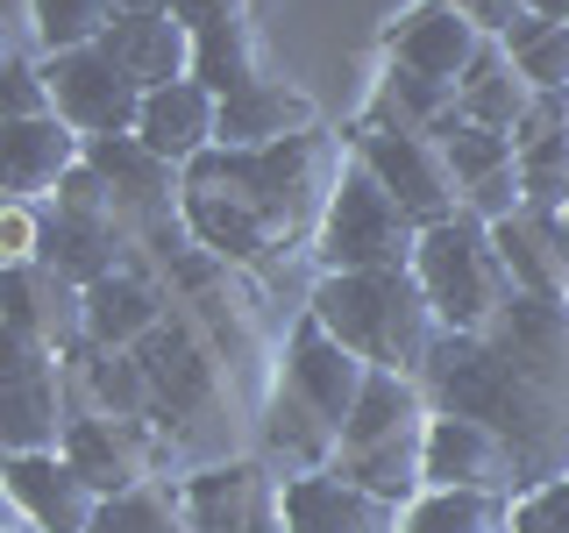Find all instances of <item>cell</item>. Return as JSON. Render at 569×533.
I'll return each instance as SVG.
<instances>
[{
  "mask_svg": "<svg viewBox=\"0 0 569 533\" xmlns=\"http://www.w3.org/2000/svg\"><path fill=\"white\" fill-rule=\"evenodd\" d=\"M520 192H527V213L562 221V207H569V129L520 142Z\"/></svg>",
  "mask_w": 569,
  "mask_h": 533,
  "instance_id": "1f68e13d",
  "label": "cell"
},
{
  "mask_svg": "<svg viewBox=\"0 0 569 533\" xmlns=\"http://www.w3.org/2000/svg\"><path fill=\"white\" fill-rule=\"evenodd\" d=\"M485 50H491V36L477 29L456 0H427L420 14H406V22L391 29V64L420 71V79H435V86H456V93H462V79L477 71Z\"/></svg>",
  "mask_w": 569,
  "mask_h": 533,
  "instance_id": "8fae6325",
  "label": "cell"
},
{
  "mask_svg": "<svg viewBox=\"0 0 569 533\" xmlns=\"http://www.w3.org/2000/svg\"><path fill=\"white\" fill-rule=\"evenodd\" d=\"M121 249V221H86V213H43V249H36V263H50L58 278H71L79 292H93L100 278H114Z\"/></svg>",
  "mask_w": 569,
  "mask_h": 533,
  "instance_id": "603a6c76",
  "label": "cell"
},
{
  "mask_svg": "<svg viewBox=\"0 0 569 533\" xmlns=\"http://www.w3.org/2000/svg\"><path fill=\"white\" fill-rule=\"evenodd\" d=\"M171 14H178L192 36H213V29L249 22V0H171Z\"/></svg>",
  "mask_w": 569,
  "mask_h": 533,
  "instance_id": "60d3db41",
  "label": "cell"
},
{
  "mask_svg": "<svg viewBox=\"0 0 569 533\" xmlns=\"http://www.w3.org/2000/svg\"><path fill=\"white\" fill-rule=\"evenodd\" d=\"M0 484L29 520V533H93L100 491L64 455H0Z\"/></svg>",
  "mask_w": 569,
  "mask_h": 533,
  "instance_id": "30bf717a",
  "label": "cell"
},
{
  "mask_svg": "<svg viewBox=\"0 0 569 533\" xmlns=\"http://www.w3.org/2000/svg\"><path fill=\"white\" fill-rule=\"evenodd\" d=\"M456 8H462V14H470V22H477V29H485V36H491V43H506V36H512V29H520V22H527V14H533V8H527V0H456Z\"/></svg>",
  "mask_w": 569,
  "mask_h": 533,
  "instance_id": "b9f144b4",
  "label": "cell"
},
{
  "mask_svg": "<svg viewBox=\"0 0 569 533\" xmlns=\"http://www.w3.org/2000/svg\"><path fill=\"white\" fill-rule=\"evenodd\" d=\"M363 384H370V363H363V355L342 349L313 313L299 320L292 342H284V391H292V399H307L313 413L342 434L349 413H356V399H363Z\"/></svg>",
  "mask_w": 569,
  "mask_h": 533,
  "instance_id": "9c48e42d",
  "label": "cell"
},
{
  "mask_svg": "<svg viewBox=\"0 0 569 533\" xmlns=\"http://www.w3.org/2000/svg\"><path fill=\"white\" fill-rule=\"evenodd\" d=\"M58 213H86V221H121V200H114V185L93 171V164H71L64 171V185H58V200H50Z\"/></svg>",
  "mask_w": 569,
  "mask_h": 533,
  "instance_id": "f35d334b",
  "label": "cell"
},
{
  "mask_svg": "<svg viewBox=\"0 0 569 533\" xmlns=\"http://www.w3.org/2000/svg\"><path fill=\"white\" fill-rule=\"evenodd\" d=\"M278 512H284L292 533H399V520H406L399 505L356 491L349 476H335V470L292 476V484L278 491Z\"/></svg>",
  "mask_w": 569,
  "mask_h": 533,
  "instance_id": "4fadbf2b",
  "label": "cell"
},
{
  "mask_svg": "<svg viewBox=\"0 0 569 533\" xmlns=\"http://www.w3.org/2000/svg\"><path fill=\"white\" fill-rule=\"evenodd\" d=\"M86 164L114 185L121 213H164V207L186 200V171L164 164V157H157L150 142H136V135H93L86 142Z\"/></svg>",
  "mask_w": 569,
  "mask_h": 533,
  "instance_id": "44dd1931",
  "label": "cell"
},
{
  "mask_svg": "<svg viewBox=\"0 0 569 533\" xmlns=\"http://www.w3.org/2000/svg\"><path fill=\"white\" fill-rule=\"evenodd\" d=\"M249 533H292V526H284V512L271 505V512H263V520H257V526H249Z\"/></svg>",
  "mask_w": 569,
  "mask_h": 533,
  "instance_id": "bcb514c9",
  "label": "cell"
},
{
  "mask_svg": "<svg viewBox=\"0 0 569 533\" xmlns=\"http://www.w3.org/2000/svg\"><path fill=\"white\" fill-rule=\"evenodd\" d=\"M512 533H569V476H548L512 497Z\"/></svg>",
  "mask_w": 569,
  "mask_h": 533,
  "instance_id": "74e56055",
  "label": "cell"
},
{
  "mask_svg": "<svg viewBox=\"0 0 569 533\" xmlns=\"http://www.w3.org/2000/svg\"><path fill=\"white\" fill-rule=\"evenodd\" d=\"M171 0H114V14H164Z\"/></svg>",
  "mask_w": 569,
  "mask_h": 533,
  "instance_id": "f6af8a7d",
  "label": "cell"
},
{
  "mask_svg": "<svg viewBox=\"0 0 569 533\" xmlns=\"http://www.w3.org/2000/svg\"><path fill=\"white\" fill-rule=\"evenodd\" d=\"M562 257H569V207H562Z\"/></svg>",
  "mask_w": 569,
  "mask_h": 533,
  "instance_id": "7dc6e473",
  "label": "cell"
},
{
  "mask_svg": "<svg viewBox=\"0 0 569 533\" xmlns=\"http://www.w3.org/2000/svg\"><path fill=\"white\" fill-rule=\"evenodd\" d=\"M506 58L527 71L533 93H569V22H541V14H527V22L506 36Z\"/></svg>",
  "mask_w": 569,
  "mask_h": 533,
  "instance_id": "d6a6232c",
  "label": "cell"
},
{
  "mask_svg": "<svg viewBox=\"0 0 569 533\" xmlns=\"http://www.w3.org/2000/svg\"><path fill=\"white\" fill-rule=\"evenodd\" d=\"M36 249H43V213L29 200H8V192H0V271L36 263Z\"/></svg>",
  "mask_w": 569,
  "mask_h": 533,
  "instance_id": "ab89813d",
  "label": "cell"
},
{
  "mask_svg": "<svg viewBox=\"0 0 569 533\" xmlns=\"http://www.w3.org/2000/svg\"><path fill=\"white\" fill-rule=\"evenodd\" d=\"M462 114V93L456 86H435V79H420V71H406V64H391L385 71V86H378V129H413V135H441L449 121Z\"/></svg>",
  "mask_w": 569,
  "mask_h": 533,
  "instance_id": "f1b7e54d",
  "label": "cell"
},
{
  "mask_svg": "<svg viewBox=\"0 0 569 533\" xmlns=\"http://www.w3.org/2000/svg\"><path fill=\"white\" fill-rule=\"evenodd\" d=\"M533 14H541V22H569V0H527Z\"/></svg>",
  "mask_w": 569,
  "mask_h": 533,
  "instance_id": "ee69618b",
  "label": "cell"
},
{
  "mask_svg": "<svg viewBox=\"0 0 569 533\" xmlns=\"http://www.w3.org/2000/svg\"><path fill=\"white\" fill-rule=\"evenodd\" d=\"M0 320L64 349L71 334H86V292L50 263H14V271H0Z\"/></svg>",
  "mask_w": 569,
  "mask_h": 533,
  "instance_id": "ffe728a7",
  "label": "cell"
},
{
  "mask_svg": "<svg viewBox=\"0 0 569 533\" xmlns=\"http://www.w3.org/2000/svg\"><path fill=\"white\" fill-rule=\"evenodd\" d=\"M43 378H58V342H43V334H29V328H0V391L8 384H43Z\"/></svg>",
  "mask_w": 569,
  "mask_h": 533,
  "instance_id": "d590c367",
  "label": "cell"
},
{
  "mask_svg": "<svg viewBox=\"0 0 569 533\" xmlns=\"http://www.w3.org/2000/svg\"><path fill=\"white\" fill-rule=\"evenodd\" d=\"M533 86H527V71L506 58V43H491L485 58H477V71L462 79V121H485V129H520V121L533 114Z\"/></svg>",
  "mask_w": 569,
  "mask_h": 533,
  "instance_id": "83f0119b",
  "label": "cell"
},
{
  "mask_svg": "<svg viewBox=\"0 0 569 533\" xmlns=\"http://www.w3.org/2000/svg\"><path fill=\"white\" fill-rule=\"evenodd\" d=\"M485 334H491V342L506 349L541 391L569 399V306H556V299H527V292H520Z\"/></svg>",
  "mask_w": 569,
  "mask_h": 533,
  "instance_id": "9a60e30c",
  "label": "cell"
},
{
  "mask_svg": "<svg viewBox=\"0 0 569 533\" xmlns=\"http://www.w3.org/2000/svg\"><path fill=\"white\" fill-rule=\"evenodd\" d=\"M43 86H50V107L58 121H71L86 142L93 135H136L142 121V86L121 71L107 50H64V58H43Z\"/></svg>",
  "mask_w": 569,
  "mask_h": 533,
  "instance_id": "52a82bcc",
  "label": "cell"
},
{
  "mask_svg": "<svg viewBox=\"0 0 569 533\" xmlns=\"http://www.w3.org/2000/svg\"><path fill=\"white\" fill-rule=\"evenodd\" d=\"M413 278L427 292V306L441 313L449 334H485L498 313L512 306V271L491 242V221H477L470 207L456 221H435L420 228V257H413Z\"/></svg>",
  "mask_w": 569,
  "mask_h": 533,
  "instance_id": "277c9868",
  "label": "cell"
},
{
  "mask_svg": "<svg viewBox=\"0 0 569 533\" xmlns=\"http://www.w3.org/2000/svg\"><path fill=\"white\" fill-rule=\"evenodd\" d=\"M356 164L378 178V185H385L406 213H413L420 228L456 221V213H462V178H456L449 150H441L435 135L378 129V121H363V129H356Z\"/></svg>",
  "mask_w": 569,
  "mask_h": 533,
  "instance_id": "8992f818",
  "label": "cell"
},
{
  "mask_svg": "<svg viewBox=\"0 0 569 533\" xmlns=\"http://www.w3.org/2000/svg\"><path fill=\"white\" fill-rule=\"evenodd\" d=\"M491 242H498V257H506V271H512V292L569 306L562 221H548V213H527V207H520V213H506V221H491Z\"/></svg>",
  "mask_w": 569,
  "mask_h": 533,
  "instance_id": "7402d4cb",
  "label": "cell"
},
{
  "mask_svg": "<svg viewBox=\"0 0 569 533\" xmlns=\"http://www.w3.org/2000/svg\"><path fill=\"white\" fill-rule=\"evenodd\" d=\"M93 533H192L186 512H178V491H121V497H100L93 512Z\"/></svg>",
  "mask_w": 569,
  "mask_h": 533,
  "instance_id": "e575fe53",
  "label": "cell"
},
{
  "mask_svg": "<svg viewBox=\"0 0 569 533\" xmlns=\"http://www.w3.org/2000/svg\"><path fill=\"white\" fill-rule=\"evenodd\" d=\"M8 58H14V50H8V29H0V64H8Z\"/></svg>",
  "mask_w": 569,
  "mask_h": 533,
  "instance_id": "c3c4849f",
  "label": "cell"
},
{
  "mask_svg": "<svg viewBox=\"0 0 569 533\" xmlns=\"http://www.w3.org/2000/svg\"><path fill=\"white\" fill-rule=\"evenodd\" d=\"M427 426L420 434H399V441H378V449H342L335 455V476H349L356 491L385 497V505H413V497L427 491Z\"/></svg>",
  "mask_w": 569,
  "mask_h": 533,
  "instance_id": "cb8c5ba5",
  "label": "cell"
},
{
  "mask_svg": "<svg viewBox=\"0 0 569 533\" xmlns=\"http://www.w3.org/2000/svg\"><path fill=\"white\" fill-rule=\"evenodd\" d=\"M64 434H71V420H64L58 378L0 391V455H58Z\"/></svg>",
  "mask_w": 569,
  "mask_h": 533,
  "instance_id": "484cf974",
  "label": "cell"
},
{
  "mask_svg": "<svg viewBox=\"0 0 569 533\" xmlns=\"http://www.w3.org/2000/svg\"><path fill=\"white\" fill-rule=\"evenodd\" d=\"M420 391L435 399V413L485 420L491 434L520 455L527 491L548 484V476H569V399L541 391L491 334H441Z\"/></svg>",
  "mask_w": 569,
  "mask_h": 533,
  "instance_id": "7a4b0ae2",
  "label": "cell"
},
{
  "mask_svg": "<svg viewBox=\"0 0 569 533\" xmlns=\"http://www.w3.org/2000/svg\"><path fill=\"white\" fill-rule=\"evenodd\" d=\"M29 22L43 58H64V50H93L114 29V0H29Z\"/></svg>",
  "mask_w": 569,
  "mask_h": 533,
  "instance_id": "4dcf8cb0",
  "label": "cell"
},
{
  "mask_svg": "<svg viewBox=\"0 0 569 533\" xmlns=\"http://www.w3.org/2000/svg\"><path fill=\"white\" fill-rule=\"evenodd\" d=\"M263 36L257 22H236V29H213V36H192V86H207L213 100H236L249 86H263Z\"/></svg>",
  "mask_w": 569,
  "mask_h": 533,
  "instance_id": "4316f807",
  "label": "cell"
},
{
  "mask_svg": "<svg viewBox=\"0 0 569 533\" xmlns=\"http://www.w3.org/2000/svg\"><path fill=\"white\" fill-rule=\"evenodd\" d=\"M58 455H64L100 497H121V491H142V484H150V434H142L136 420H114V413L71 420V434H64Z\"/></svg>",
  "mask_w": 569,
  "mask_h": 533,
  "instance_id": "2e32d148",
  "label": "cell"
},
{
  "mask_svg": "<svg viewBox=\"0 0 569 533\" xmlns=\"http://www.w3.org/2000/svg\"><path fill=\"white\" fill-rule=\"evenodd\" d=\"M342 171L349 157L328 129L284 135L271 150H207L186 164L178 213L221 263H278L292 249H313Z\"/></svg>",
  "mask_w": 569,
  "mask_h": 533,
  "instance_id": "6da1fadb",
  "label": "cell"
},
{
  "mask_svg": "<svg viewBox=\"0 0 569 533\" xmlns=\"http://www.w3.org/2000/svg\"><path fill=\"white\" fill-rule=\"evenodd\" d=\"M313 257H320V278H342V271H413L420 221L391 200L363 164H349L342 185H335V200H328V213H320Z\"/></svg>",
  "mask_w": 569,
  "mask_h": 533,
  "instance_id": "5b68a950",
  "label": "cell"
},
{
  "mask_svg": "<svg viewBox=\"0 0 569 533\" xmlns=\"http://www.w3.org/2000/svg\"><path fill=\"white\" fill-rule=\"evenodd\" d=\"M157 328H164V299H157L142 278L114 271V278H100L93 292H86V334H93L100 349H136L142 334H157Z\"/></svg>",
  "mask_w": 569,
  "mask_h": 533,
  "instance_id": "d4e9b609",
  "label": "cell"
},
{
  "mask_svg": "<svg viewBox=\"0 0 569 533\" xmlns=\"http://www.w3.org/2000/svg\"><path fill=\"white\" fill-rule=\"evenodd\" d=\"M213 129H221V100H213L207 86L178 79V86H157V93H142L136 142H150L164 164L186 171L192 157H207V150H213Z\"/></svg>",
  "mask_w": 569,
  "mask_h": 533,
  "instance_id": "ac0fdd59",
  "label": "cell"
},
{
  "mask_svg": "<svg viewBox=\"0 0 569 533\" xmlns=\"http://www.w3.org/2000/svg\"><path fill=\"white\" fill-rule=\"evenodd\" d=\"M320 129V107L284 79H263L249 93L221 100V129H213V150H271L284 135H307Z\"/></svg>",
  "mask_w": 569,
  "mask_h": 533,
  "instance_id": "d6986e66",
  "label": "cell"
},
{
  "mask_svg": "<svg viewBox=\"0 0 569 533\" xmlns=\"http://www.w3.org/2000/svg\"><path fill=\"white\" fill-rule=\"evenodd\" d=\"M86 164V135L58 114H36V121H0V192L8 200H58L64 171Z\"/></svg>",
  "mask_w": 569,
  "mask_h": 533,
  "instance_id": "7c38bea8",
  "label": "cell"
},
{
  "mask_svg": "<svg viewBox=\"0 0 569 533\" xmlns=\"http://www.w3.org/2000/svg\"><path fill=\"white\" fill-rule=\"evenodd\" d=\"M0 328H8V320H0Z\"/></svg>",
  "mask_w": 569,
  "mask_h": 533,
  "instance_id": "681fc988",
  "label": "cell"
},
{
  "mask_svg": "<svg viewBox=\"0 0 569 533\" xmlns=\"http://www.w3.org/2000/svg\"><path fill=\"white\" fill-rule=\"evenodd\" d=\"M36 114H58V107H50V86H43V64L8 58L0 64V121H36Z\"/></svg>",
  "mask_w": 569,
  "mask_h": 533,
  "instance_id": "8d00e7d4",
  "label": "cell"
},
{
  "mask_svg": "<svg viewBox=\"0 0 569 533\" xmlns=\"http://www.w3.org/2000/svg\"><path fill=\"white\" fill-rule=\"evenodd\" d=\"M271 505H278V491L257 462H213V470L178 484V512H186L192 533H249Z\"/></svg>",
  "mask_w": 569,
  "mask_h": 533,
  "instance_id": "5bb4252c",
  "label": "cell"
},
{
  "mask_svg": "<svg viewBox=\"0 0 569 533\" xmlns=\"http://www.w3.org/2000/svg\"><path fill=\"white\" fill-rule=\"evenodd\" d=\"M100 50L114 58L142 93H157V86H178L192 79V29L178 22V14H114V29L100 36Z\"/></svg>",
  "mask_w": 569,
  "mask_h": 533,
  "instance_id": "e0dca14e",
  "label": "cell"
},
{
  "mask_svg": "<svg viewBox=\"0 0 569 533\" xmlns=\"http://www.w3.org/2000/svg\"><path fill=\"white\" fill-rule=\"evenodd\" d=\"M307 313L342 349H356L370 370H391V378H427L441 334H449L441 313L427 306V292H420L413 271H342V278H320Z\"/></svg>",
  "mask_w": 569,
  "mask_h": 533,
  "instance_id": "3957f363",
  "label": "cell"
},
{
  "mask_svg": "<svg viewBox=\"0 0 569 533\" xmlns=\"http://www.w3.org/2000/svg\"><path fill=\"white\" fill-rule=\"evenodd\" d=\"M399 533H512V497L485 491H420Z\"/></svg>",
  "mask_w": 569,
  "mask_h": 533,
  "instance_id": "f546056e",
  "label": "cell"
},
{
  "mask_svg": "<svg viewBox=\"0 0 569 533\" xmlns=\"http://www.w3.org/2000/svg\"><path fill=\"white\" fill-rule=\"evenodd\" d=\"M435 142L449 150V164H456V178H462V192L520 164V142H512L506 129H485V121H462V114H456V121H449V129H441Z\"/></svg>",
  "mask_w": 569,
  "mask_h": 533,
  "instance_id": "836d02e7",
  "label": "cell"
},
{
  "mask_svg": "<svg viewBox=\"0 0 569 533\" xmlns=\"http://www.w3.org/2000/svg\"><path fill=\"white\" fill-rule=\"evenodd\" d=\"M0 533H29V520L14 512V497H8V484H0Z\"/></svg>",
  "mask_w": 569,
  "mask_h": 533,
  "instance_id": "7bdbcfd3",
  "label": "cell"
},
{
  "mask_svg": "<svg viewBox=\"0 0 569 533\" xmlns=\"http://www.w3.org/2000/svg\"><path fill=\"white\" fill-rule=\"evenodd\" d=\"M420 455H427V491H485V497L527 491L520 455H512L485 420L435 413V420H427V449Z\"/></svg>",
  "mask_w": 569,
  "mask_h": 533,
  "instance_id": "ba28073f",
  "label": "cell"
}]
</instances>
